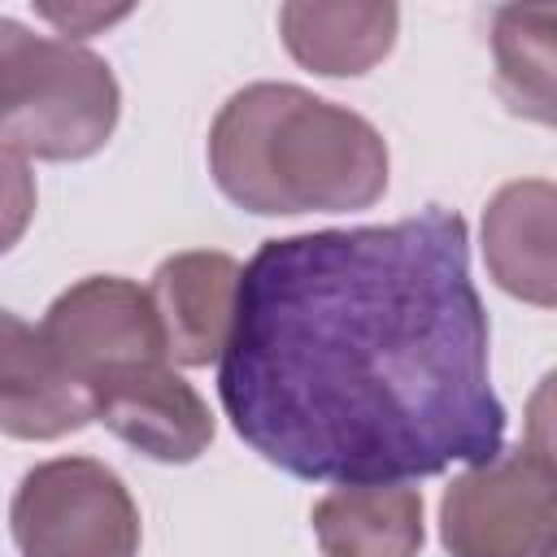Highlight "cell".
I'll return each instance as SVG.
<instances>
[{
    "label": "cell",
    "instance_id": "obj_13",
    "mask_svg": "<svg viewBox=\"0 0 557 557\" xmlns=\"http://www.w3.org/2000/svg\"><path fill=\"white\" fill-rule=\"evenodd\" d=\"M553 4H500L492 13V57H496V91L518 117L553 122Z\"/></svg>",
    "mask_w": 557,
    "mask_h": 557
},
{
    "label": "cell",
    "instance_id": "obj_12",
    "mask_svg": "<svg viewBox=\"0 0 557 557\" xmlns=\"http://www.w3.org/2000/svg\"><path fill=\"white\" fill-rule=\"evenodd\" d=\"M309 522L322 557H418L426 544L422 492L405 483H339Z\"/></svg>",
    "mask_w": 557,
    "mask_h": 557
},
{
    "label": "cell",
    "instance_id": "obj_10",
    "mask_svg": "<svg viewBox=\"0 0 557 557\" xmlns=\"http://www.w3.org/2000/svg\"><path fill=\"white\" fill-rule=\"evenodd\" d=\"M557 187L548 178L505 183L483 209V261L500 292L553 309L557 305Z\"/></svg>",
    "mask_w": 557,
    "mask_h": 557
},
{
    "label": "cell",
    "instance_id": "obj_3",
    "mask_svg": "<svg viewBox=\"0 0 557 557\" xmlns=\"http://www.w3.org/2000/svg\"><path fill=\"white\" fill-rule=\"evenodd\" d=\"M122 113V91L104 57L74 39L35 35L0 17V139L26 161L96 157Z\"/></svg>",
    "mask_w": 557,
    "mask_h": 557
},
{
    "label": "cell",
    "instance_id": "obj_14",
    "mask_svg": "<svg viewBox=\"0 0 557 557\" xmlns=\"http://www.w3.org/2000/svg\"><path fill=\"white\" fill-rule=\"evenodd\" d=\"M35 174L30 161L0 139V257L26 235L30 218H35Z\"/></svg>",
    "mask_w": 557,
    "mask_h": 557
},
{
    "label": "cell",
    "instance_id": "obj_8",
    "mask_svg": "<svg viewBox=\"0 0 557 557\" xmlns=\"http://www.w3.org/2000/svg\"><path fill=\"white\" fill-rule=\"evenodd\" d=\"M96 422L91 387L44 344L39 326L0 309V435L61 440Z\"/></svg>",
    "mask_w": 557,
    "mask_h": 557
},
{
    "label": "cell",
    "instance_id": "obj_15",
    "mask_svg": "<svg viewBox=\"0 0 557 557\" xmlns=\"http://www.w3.org/2000/svg\"><path fill=\"white\" fill-rule=\"evenodd\" d=\"M131 9H39V17H48V22H57L61 26V35H87V26H109V22H117V17H126Z\"/></svg>",
    "mask_w": 557,
    "mask_h": 557
},
{
    "label": "cell",
    "instance_id": "obj_5",
    "mask_svg": "<svg viewBox=\"0 0 557 557\" xmlns=\"http://www.w3.org/2000/svg\"><path fill=\"white\" fill-rule=\"evenodd\" d=\"M9 531L22 557H139V505L96 457H52L22 474Z\"/></svg>",
    "mask_w": 557,
    "mask_h": 557
},
{
    "label": "cell",
    "instance_id": "obj_4",
    "mask_svg": "<svg viewBox=\"0 0 557 557\" xmlns=\"http://www.w3.org/2000/svg\"><path fill=\"white\" fill-rule=\"evenodd\" d=\"M448 557H553L557 466L553 448L518 444L466 466L440 500Z\"/></svg>",
    "mask_w": 557,
    "mask_h": 557
},
{
    "label": "cell",
    "instance_id": "obj_7",
    "mask_svg": "<svg viewBox=\"0 0 557 557\" xmlns=\"http://www.w3.org/2000/svg\"><path fill=\"white\" fill-rule=\"evenodd\" d=\"M91 400L96 422L161 466H187L213 444V413L205 396L174 374L170 361L117 370L91 387Z\"/></svg>",
    "mask_w": 557,
    "mask_h": 557
},
{
    "label": "cell",
    "instance_id": "obj_6",
    "mask_svg": "<svg viewBox=\"0 0 557 557\" xmlns=\"http://www.w3.org/2000/svg\"><path fill=\"white\" fill-rule=\"evenodd\" d=\"M39 335L61 357V366L87 387L131 366L170 361L148 287L122 274H87L70 283L48 305Z\"/></svg>",
    "mask_w": 557,
    "mask_h": 557
},
{
    "label": "cell",
    "instance_id": "obj_9",
    "mask_svg": "<svg viewBox=\"0 0 557 557\" xmlns=\"http://www.w3.org/2000/svg\"><path fill=\"white\" fill-rule=\"evenodd\" d=\"M235 296H239V261L231 252L187 248L165 257L148 283L165 357L191 370L218 361L231 339Z\"/></svg>",
    "mask_w": 557,
    "mask_h": 557
},
{
    "label": "cell",
    "instance_id": "obj_1",
    "mask_svg": "<svg viewBox=\"0 0 557 557\" xmlns=\"http://www.w3.org/2000/svg\"><path fill=\"white\" fill-rule=\"evenodd\" d=\"M466 218L265 239L239 265L218 396L235 435L305 483H409L505 444Z\"/></svg>",
    "mask_w": 557,
    "mask_h": 557
},
{
    "label": "cell",
    "instance_id": "obj_11",
    "mask_svg": "<svg viewBox=\"0 0 557 557\" xmlns=\"http://www.w3.org/2000/svg\"><path fill=\"white\" fill-rule=\"evenodd\" d=\"M400 9L387 0H292L278 9V35L296 65L322 78L370 74L396 44Z\"/></svg>",
    "mask_w": 557,
    "mask_h": 557
},
{
    "label": "cell",
    "instance_id": "obj_2",
    "mask_svg": "<svg viewBox=\"0 0 557 557\" xmlns=\"http://www.w3.org/2000/svg\"><path fill=\"white\" fill-rule=\"evenodd\" d=\"M209 174L257 218L352 213L383 200L387 144L374 122L296 83H248L209 126Z\"/></svg>",
    "mask_w": 557,
    "mask_h": 557
}]
</instances>
